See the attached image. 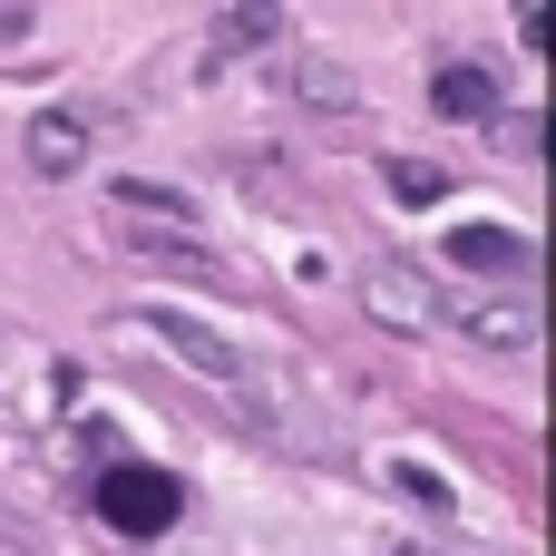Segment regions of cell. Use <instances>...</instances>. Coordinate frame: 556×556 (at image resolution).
Returning a JSON list of instances; mask_svg holds the SVG:
<instances>
[{"mask_svg":"<svg viewBox=\"0 0 556 556\" xmlns=\"http://www.w3.org/2000/svg\"><path fill=\"white\" fill-rule=\"evenodd\" d=\"M440 313H450V332H459L469 352H489V362H528V352H538V303H528V293H489V283H459Z\"/></svg>","mask_w":556,"mask_h":556,"instance_id":"cell-1","label":"cell"},{"mask_svg":"<svg viewBox=\"0 0 556 556\" xmlns=\"http://www.w3.org/2000/svg\"><path fill=\"white\" fill-rule=\"evenodd\" d=\"M98 518H108L117 538H166V528L186 518V489H176V469L117 459V469H98Z\"/></svg>","mask_w":556,"mask_h":556,"instance_id":"cell-2","label":"cell"},{"mask_svg":"<svg viewBox=\"0 0 556 556\" xmlns=\"http://www.w3.org/2000/svg\"><path fill=\"white\" fill-rule=\"evenodd\" d=\"M450 264H459V274H489V293H518V283L538 274V244L508 235V225H459V235H450Z\"/></svg>","mask_w":556,"mask_h":556,"instance_id":"cell-3","label":"cell"},{"mask_svg":"<svg viewBox=\"0 0 556 556\" xmlns=\"http://www.w3.org/2000/svg\"><path fill=\"white\" fill-rule=\"evenodd\" d=\"M137 332L147 342H166L186 371H205V381H244V352L215 332V323H195V313H137Z\"/></svg>","mask_w":556,"mask_h":556,"instance_id":"cell-4","label":"cell"},{"mask_svg":"<svg viewBox=\"0 0 556 556\" xmlns=\"http://www.w3.org/2000/svg\"><path fill=\"white\" fill-rule=\"evenodd\" d=\"M430 98H440V117H469V127H489L508 98H498V78L479 68V59H450L440 78H430Z\"/></svg>","mask_w":556,"mask_h":556,"instance_id":"cell-5","label":"cell"},{"mask_svg":"<svg viewBox=\"0 0 556 556\" xmlns=\"http://www.w3.org/2000/svg\"><path fill=\"white\" fill-rule=\"evenodd\" d=\"M29 166H39V176H78V166H88V127H78L68 108H39V117H29Z\"/></svg>","mask_w":556,"mask_h":556,"instance_id":"cell-6","label":"cell"},{"mask_svg":"<svg viewBox=\"0 0 556 556\" xmlns=\"http://www.w3.org/2000/svg\"><path fill=\"white\" fill-rule=\"evenodd\" d=\"M401 283H410L401 264H381V274H371V313H381V323H420V313H430V303H420V293H401Z\"/></svg>","mask_w":556,"mask_h":556,"instance_id":"cell-7","label":"cell"},{"mask_svg":"<svg viewBox=\"0 0 556 556\" xmlns=\"http://www.w3.org/2000/svg\"><path fill=\"white\" fill-rule=\"evenodd\" d=\"M303 98H313V108H352V78H342L332 59H303Z\"/></svg>","mask_w":556,"mask_h":556,"instance_id":"cell-8","label":"cell"},{"mask_svg":"<svg viewBox=\"0 0 556 556\" xmlns=\"http://www.w3.org/2000/svg\"><path fill=\"white\" fill-rule=\"evenodd\" d=\"M391 195L430 205V195H450V176H440V166H420V156H401V166H391Z\"/></svg>","mask_w":556,"mask_h":556,"instance_id":"cell-9","label":"cell"},{"mask_svg":"<svg viewBox=\"0 0 556 556\" xmlns=\"http://www.w3.org/2000/svg\"><path fill=\"white\" fill-rule=\"evenodd\" d=\"M215 29H225L235 49H254V39H274V29H283V10H225Z\"/></svg>","mask_w":556,"mask_h":556,"instance_id":"cell-10","label":"cell"},{"mask_svg":"<svg viewBox=\"0 0 556 556\" xmlns=\"http://www.w3.org/2000/svg\"><path fill=\"white\" fill-rule=\"evenodd\" d=\"M391 479H401V489H410V498H420V508H450V489H440V479H430V469H391Z\"/></svg>","mask_w":556,"mask_h":556,"instance_id":"cell-11","label":"cell"}]
</instances>
